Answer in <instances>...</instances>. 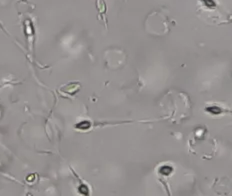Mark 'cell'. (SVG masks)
I'll use <instances>...</instances> for the list:
<instances>
[{"instance_id":"cell-1","label":"cell","mask_w":232,"mask_h":196,"mask_svg":"<svg viewBox=\"0 0 232 196\" xmlns=\"http://www.w3.org/2000/svg\"><path fill=\"white\" fill-rule=\"evenodd\" d=\"M97 8L99 11V15L104 17L105 12H106V4L103 0H97Z\"/></svg>"}]
</instances>
